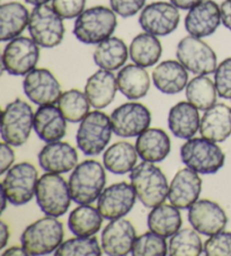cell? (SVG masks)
Returning <instances> with one entry per match:
<instances>
[{
  "instance_id": "obj_20",
  "label": "cell",
  "mask_w": 231,
  "mask_h": 256,
  "mask_svg": "<svg viewBox=\"0 0 231 256\" xmlns=\"http://www.w3.org/2000/svg\"><path fill=\"white\" fill-rule=\"evenodd\" d=\"M221 23L220 6L213 0H204L188 10L185 17V28L195 38H206L216 32Z\"/></svg>"
},
{
  "instance_id": "obj_27",
  "label": "cell",
  "mask_w": 231,
  "mask_h": 256,
  "mask_svg": "<svg viewBox=\"0 0 231 256\" xmlns=\"http://www.w3.org/2000/svg\"><path fill=\"white\" fill-rule=\"evenodd\" d=\"M201 126L198 110L190 102H180L170 108L168 126L172 134L180 139L193 138Z\"/></svg>"
},
{
  "instance_id": "obj_46",
  "label": "cell",
  "mask_w": 231,
  "mask_h": 256,
  "mask_svg": "<svg viewBox=\"0 0 231 256\" xmlns=\"http://www.w3.org/2000/svg\"><path fill=\"white\" fill-rule=\"evenodd\" d=\"M202 2H204V0H170L172 5L182 10H190V8L195 7Z\"/></svg>"
},
{
  "instance_id": "obj_23",
  "label": "cell",
  "mask_w": 231,
  "mask_h": 256,
  "mask_svg": "<svg viewBox=\"0 0 231 256\" xmlns=\"http://www.w3.org/2000/svg\"><path fill=\"white\" fill-rule=\"evenodd\" d=\"M200 134L213 142H224L231 136V108L224 103H216L204 112L200 126Z\"/></svg>"
},
{
  "instance_id": "obj_12",
  "label": "cell",
  "mask_w": 231,
  "mask_h": 256,
  "mask_svg": "<svg viewBox=\"0 0 231 256\" xmlns=\"http://www.w3.org/2000/svg\"><path fill=\"white\" fill-rule=\"evenodd\" d=\"M40 46L32 38L18 36L10 40L2 51V70L12 76H26L36 68Z\"/></svg>"
},
{
  "instance_id": "obj_35",
  "label": "cell",
  "mask_w": 231,
  "mask_h": 256,
  "mask_svg": "<svg viewBox=\"0 0 231 256\" xmlns=\"http://www.w3.org/2000/svg\"><path fill=\"white\" fill-rule=\"evenodd\" d=\"M185 90L186 98L198 111H206L216 103V84L206 76H196L190 79Z\"/></svg>"
},
{
  "instance_id": "obj_11",
  "label": "cell",
  "mask_w": 231,
  "mask_h": 256,
  "mask_svg": "<svg viewBox=\"0 0 231 256\" xmlns=\"http://www.w3.org/2000/svg\"><path fill=\"white\" fill-rule=\"evenodd\" d=\"M38 173L30 162H20L7 172L2 191L12 206H24L32 200L36 191Z\"/></svg>"
},
{
  "instance_id": "obj_19",
  "label": "cell",
  "mask_w": 231,
  "mask_h": 256,
  "mask_svg": "<svg viewBox=\"0 0 231 256\" xmlns=\"http://www.w3.org/2000/svg\"><path fill=\"white\" fill-rule=\"evenodd\" d=\"M202 191V180L193 170L183 168L172 178L168 190V200L170 204L180 210L190 209L198 200Z\"/></svg>"
},
{
  "instance_id": "obj_38",
  "label": "cell",
  "mask_w": 231,
  "mask_h": 256,
  "mask_svg": "<svg viewBox=\"0 0 231 256\" xmlns=\"http://www.w3.org/2000/svg\"><path fill=\"white\" fill-rule=\"evenodd\" d=\"M103 248L96 237H79L70 238L58 247L54 252L56 256H100Z\"/></svg>"
},
{
  "instance_id": "obj_13",
  "label": "cell",
  "mask_w": 231,
  "mask_h": 256,
  "mask_svg": "<svg viewBox=\"0 0 231 256\" xmlns=\"http://www.w3.org/2000/svg\"><path fill=\"white\" fill-rule=\"evenodd\" d=\"M180 15L172 2H156L144 6L139 16L142 30L156 36H167L178 28Z\"/></svg>"
},
{
  "instance_id": "obj_17",
  "label": "cell",
  "mask_w": 231,
  "mask_h": 256,
  "mask_svg": "<svg viewBox=\"0 0 231 256\" xmlns=\"http://www.w3.org/2000/svg\"><path fill=\"white\" fill-rule=\"evenodd\" d=\"M188 222L195 230L204 236L220 232L228 224L226 211L211 200H198L188 209Z\"/></svg>"
},
{
  "instance_id": "obj_44",
  "label": "cell",
  "mask_w": 231,
  "mask_h": 256,
  "mask_svg": "<svg viewBox=\"0 0 231 256\" xmlns=\"http://www.w3.org/2000/svg\"><path fill=\"white\" fill-rule=\"evenodd\" d=\"M15 160V152L12 146L4 142L0 146V174L4 175L12 168Z\"/></svg>"
},
{
  "instance_id": "obj_39",
  "label": "cell",
  "mask_w": 231,
  "mask_h": 256,
  "mask_svg": "<svg viewBox=\"0 0 231 256\" xmlns=\"http://www.w3.org/2000/svg\"><path fill=\"white\" fill-rule=\"evenodd\" d=\"M134 256H165L168 255V245L162 237L158 234L150 232L136 237L132 248Z\"/></svg>"
},
{
  "instance_id": "obj_6",
  "label": "cell",
  "mask_w": 231,
  "mask_h": 256,
  "mask_svg": "<svg viewBox=\"0 0 231 256\" xmlns=\"http://www.w3.org/2000/svg\"><path fill=\"white\" fill-rule=\"evenodd\" d=\"M35 198L42 212L54 218L66 214L72 200L64 178L59 174L48 172L38 178Z\"/></svg>"
},
{
  "instance_id": "obj_32",
  "label": "cell",
  "mask_w": 231,
  "mask_h": 256,
  "mask_svg": "<svg viewBox=\"0 0 231 256\" xmlns=\"http://www.w3.org/2000/svg\"><path fill=\"white\" fill-rule=\"evenodd\" d=\"M146 222L150 232L168 238L180 230L183 219L178 208L172 204L162 203L150 211Z\"/></svg>"
},
{
  "instance_id": "obj_30",
  "label": "cell",
  "mask_w": 231,
  "mask_h": 256,
  "mask_svg": "<svg viewBox=\"0 0 231 256\" xmlns=\"http://www.w3.org/2000/svg\"><path fill=\"white\" fill-rule=\"evenodd\" d=\"M128 54L130 52L123 40L110 36L97 44L92 58L100 69L114 72L126 64Z\"/></svg>"
},
{
  "instance_id": "obj_10",
  "label": "cell",
  "mask_w": 231,
  "mask_h": 256,
  "mask_svg": "<svg viewBox=\"0 0 231 256\" xmlns=\"http://www.w3.org/2000/svg\"><path fill=\"white\" fill-rule=\"evenodd\" d=\"M177 60L196 76L214 74L218 67V58L213 48L200 38L185 36L176 48Z\"/></svg>"
},
{
  "instance_id": "obj_37",
  "label": "cell",
  "mask_w": 231,
  "mask_h": 256,
  "mask_svg": "<svg viewBox=\"0 0 231 256\" xmlns=\"http://www.w3.org/2000/svg\"><path fill=\"white\" fill-rule=\"evenodd\" d=\"M204 246L201 237L195 229H180L170 237L168 242V255L170 256H198L203 253Z\"/></svg>"
},
{
  "instance_id": "obj_36",
  "label": "cell",
  "mask_w": 231,
  "mask_h": 256,
  "mask_svg": "<svg viewBox=\"0 0 231 256\" xmlns=\"http://www.w3.org/2000/svg\"><path fill=\"white\" fill-rule=\"evenodd\" d=\"M90 106L92 105L85 92L78 90H70L62 92L58 100V108H60L66 120L71 123L82 122L90 113Z\"/></svg>"
},
{
  "instance_id": "obj_31",
  "label": "cell",
  "mask_w": 231,
  "mask_h": 256,
  "mask_svg": "<svg viewBox=\"0 0 231 256\" xmlns=\"http://www.w3.org/2000/svg\"><path fill=\"white\" fill-rule=\"evenodd\" d=\"M136 148L126 141H118L105 150L103 162L105 168L116 175H124L134 168L138 162Z\"/></svg>"
},
{
  "instance_id": "obj_21",
  "label": "cell",
  "mask_w": 231,
  "mask_h": 256,
  "mask_svg": "<svg viewBox=\"0 0 231 256\" xmlns=\"http://www.w3.org/2000/svg\"><path fill=\"white\" fill-rule=\"evenodd\" d=\"M38 160L40 166L48 173L64 174L77 166L78 154L72 146L59 140L44 146Z\"/></svg>"
},
{
  "instance_id": "obj_3",
  "label": "cell",
  "mask_w": 231,
  "mask_h": 256,
  "mask_svg": "<svg viewBox=\"0 0 231 256\" xmlns=\"http://www.w3.org/2000/svg\"><path fill=\"white\" fill-rule=\"evenodd\" d=\"M106 174L97 160L82 162L74 167L69 178V190L72 201L78 204H92L104 191Z\"/></svg>"
},
{
  "instance_id": "obj_33",
  "label": "cell",
  "mask_w": 231,
  "mask_h": 256,
  "mask_svg": "<svg viewBox=\"0 0 231 256\" xmlns=\"http://www.w3.org/2000/svg\"><path fill=\"white\" fill-rule=\"evenodd\" d=\"M131 60L144 68L152 67L162 54V46L156 35L150 33H140L132 40L130 44Z\"/></svg>"
},
{
  "instance_id": "obj_24",
  "label": "cell",
  "mask_w": 231,
  "mask_h": 256,
  "mask_svg": "<svg viewBox=\"0 0 231 256\" xmlns=\"http://www.w3.org/2000/svg\"><path fill=\"white\" fill-rule=\"evenodd\" d=\"M154 85L166 95L178 94L188 84V72L180 61L166 60L159 64L152 72Z\"/></svg>"
},
{
  "instance_id": "obj_28",
  "label": "cell",
  "mask_w": 231,
  "mask_h": 256,
  "mask_svg": "<svg viewBox=\"0 0 231 256\" xmlns=\"http://www.w3.org/2000/svg\"><path fill=\"white\" fill-rule=\"evenodd\" d=\"M30 14L23 4L10 2L0 6V41L7 42L18 38L28 28Z\"/></svg>"
},
{
  "instance_id": "obj_8",
  "label": "cell",
  "mask_w": 231,
  "mask_h": 256,
  "mask_svg": "<svg viewBox=\"0 0 231 256\" xmlns=\"http://www.w3.org/2000/svg\"><path fill=\"white\" fill-rule=\"evenodd\" d=\"M33 128L32 106L23 100H12L2 111V138L8 144L20 147L28 142Z\"/></svg>"
},
{
  "instance_id": "obj_48",
  "label": "cell",
  "mask_w": 231,
  "mask_h": 256,
  "mask_svg": "<svg viewBox=\"0 0 231 256\" xmlns=\"http://www.w3.org/2000/svg\"><path fill=\"white\" fill-rule=\"evenodd\" d=\"M2 255L4 256H8V255H10V256H18V255L20 256H25L28 254H26V252L24 250L23 247L12 246V247H10V248H8L7 250L4 252Z\"/></svg>"
},
{
  "instance_id": "obj_14",
  "label": "cell",
  "mask_w": 231,
  "mask_h": 256,
  "mask_svg": "<svg viewBox=\"0 0 231 256\" xmlns=\"http://www.w3.org/2000/svg\"><path fill=\"white\" fill-rule=\"evenodd\" d=\"M113 132L122 138H133L149 129L151 113L140 103L120 105L110 114Z\"/></svg>"
},
{
  "instance_id": "obj_9",
  "label": "cell",
  "mask_w": 231,
  "mask_h": 256,
  "mask_svg": "<svg viewBox=\"0 0 231 256\" xmlns=\"http://www.w3.org/2000/svg\"><path fill=\"white\" fill-rule=\"evenodd\" d=\"M28 32L40 46L52 48L59 46L64 38V18L48 4L33 8L30 16Z\"/></svg>"
},
{
  "instance_id": "obj_15",
  "label": "cell",
  "mask_w": 231,
  "mask_h": 256,
  "mask_svg": "<svg viewBox=\"0 0 231 256\" xmlns=\"http://www.w3.org/2000/svg\"><path fill=\"white\" fill-rule=\"evenodd\" d=\"M136 193L131 184L115 183L104 188L97 200V209L104 219L123 218L132 210L136 201Z\"/></svg>"
},
{
  "instance_id": "obj_2",
  "label": "cell",
  "mask_w": 231,
  "mask_h": 256,
  "mask_svg": "<svg viewBox=\"0 0 231 256\" xmlns=\"http://www.w3.org/2000/svg\"><path fill=\"white\" fill-rule=\"evenodd\" d=\"M116 26V14L112 8L94 6L76 18L74 35L84 44H100L112 36Z\"/></svg>"
},
{
  "instance_id": "obj_16",
  "label": "cell",
  "mask_w": 231,
  "mask_h": 256,
  "mask_svg": "<svg viewBox=\"0 0 231 256\" xmlns=\"http://www.w3.org/2000/svg\"><path fill=\"white\" fill-rule=\"evenodd\" d=\"M23 88L28 98L38 106L58 103L62 95L61 86L54 74L44 68H35L26 74Z\"/></svg>"
},
{
  "instance_id": "obj_47",
  "label": "cell",
  "mask_w": 231,
  "mask_h": 256,
  "mask_svg": "<svg viewBox=\"0 0 231 256\" xmlns=\"http://www.w3.org/2000/svg\"><path fill=\"white\" fill-rule=\"evenodd\" d=\"M10 237V228H8V226L5 222H0V250L5 248Z\"/></svg>"
},
{
  "instance_id": "obj_40",
  "label": "cell",
  "mask_w": 231,
  "mask_h": 256,
  "mask_svg": "<svg viewBox=\"0 0 231 256\" xmlns=\"http://www.w3.org/2000/svg\"><path fill=\"white\" fill-rule=\"evenodd\" d=\"M203 250L208 256H231V232L222 230L210 236Z\"/></svg>"
},
{
  "instance_id": "obj_34",
  "label": "cell",
  "mask_w": 231,
  "mask_h": 256,
  "mask_svg": "<svg viewBox=\"0 0 231 256\" xmlns=\"http://www.w3.org/2000/svg\"><path fill=\"white\" fill-rule=\"evenodd\" d=\"M103 224V216L100 210L90 204H80L71 211L68 218L70 232L79 237L94 236L100 232Z\"/></svg>"
},
{
  "instance_id": "obj_49",
  "label": "cell",
  "mask_w": 231,
  "mask_h": 256,
  "mask_svg": "<svg viewBox=\"0 0 231 256\" xmlns=\"http://www.w3.org/2000/svg\"><path fill=\"white\" fill-rule=\"evenodd\" d=\"M25 2L30 4V5L38 6V5H44V4H48L50 0H25Z\"/></svg>"
},
{
  "instance_id": "obj_18",
  "label": "cell",
  "mask_w": 231,
  "mask_h": 256,
  "mask_svg": "<svg viewBox=\"0 0 231 256\" xmlns=\"http://www.w3.org/2000/svg\"><path fill=\"white\" fill-rule=\"evenodd\" d=\"M136 240V229L126 219L110 220L100 236L102 248L110 256H124L132 253Z\"/></svg>"
},
{
  "instance_id": "obj_7",
  "label": "cell",
  "mask_w": 231,
  "mask_h": 256,
  "mask_svg": "<svg viewBox=\"0 0 231 256\" xmlns=\"http://www.w3.org/2000/svg\"><path fill=\"white\" fill-rule=\"evenodd\" d=\"M112 132L110 118L100 111H92L80 122L76 141L84 155L97 156L108 144Z\"/></svg>"
},
{
  "instance_id": "obj_45",
  "label": "cell",
  "mask_w": 231,
  "mask_h": 256,
  "mask_svg": "<svg viewBox=\"0 0 231 256\" xmlns=\"http://www.w3.org/2000/svg\"><path fill=\"white\" fill-rule=\"evenodd\" d=\"M221 23L231 30V0H224L220 5Z\"/></svg>"
},
{
  "instance_id": "obj_42",
  "label": "cell",
  "mask_w": 231,
  "mask_h": 256,
  "mask_svg": "<svg viewBox=\"0 0 231 256\" xmlns=\"http://www.w3.org/2000/svg\"><path fill=\"white\" fill-rule=\"evenodd\" d=\"M86 0H52V8L64 20H72L85 10Z\"/></svg>"
},
{
  "instance_id": "obj_26",
  "label": "cell",
  "mask_w": 231,
  "mask_h": 256,
  "mask_svg": "<svg viewBox=\"0 0 231 256\" xmlns=\"http://www.w3.org/2000/svg\"><path fill=\"white\" fill-rule=\"evenodd\" d=\"M118 90L116 77L112 72L100 69L87 79L85 94L90 105L96 110L105 108L114 100Z\"/></svg>"
},
{
  "instance_id": "obj_29",
  "label": "cell",
  "mask_w": 231,
  "mask_h": 256,
  "mask_svg": "<svg viewBox=\"0 0 231 256\" xmlns=\"http://www.w3.org/2000/svg\"><path fill=\"white\" fill-rule=\"evenodd\" d=\"M118 90L128 100H140L148 94L150 78L146 70L138 64H126L116 77Z\"/></svg>"
},
{
  "instance_id": "obj_41",
  "label": "cell",
  "mask_w": 231,
  "mask_h": 256,
  "mask_svg": "<svg viewBox=\"0 0 231 256\" xmlns=\"http://www.w3.org/2000/svg\"><path fill=\"white\" fill-rule=\"evenodd\" d=\"M216 88L221 98L231 100V58L224 59L214 72Z\"/></svg>"
},
{
  "instance_id": "obj_5",
  "label": "cell",
  "mask_w": 231,
  "mask_h": 256,
  "mask_svg": "<svg viewBox=\"0 0 231 256\" xmlns=\"http://www.w3.org/2000/svg\"><path fill=\"white\" fill-rule=\"evenodd\" d=\"M180 160L188 168L198 174L210 175L224 165L226 155L222 149L206 138H190L182 146Z\"/></svg>"
},
{
  "instance_id": "obj_4",
  "label": "cell",
  "mask_w": 231,
  "mask_h": 256,
  "mask_svg": "<svg viewBox=\"0 0 231 256\" xmlns=\"http://www.w3.org/2000/svg\"><path fill=\"white\" fill-rule=\"evenodd\" d=\"M64 224L54 217H44L30 224L20 236V244L28 255H48L64 242Z\"/></svg>"
},
{
  "instance_id": "obj_25",
  "label": "cell",
  "mask_w": 231,
  "mask_h": 256,
  "mask_svg": "<svg viewBox=\"0 0 231 256\" xmlns=\"http://www.w3.org/2000/svg\"><path fill=\"white\" fill-rule=\"evenodd\" d=\"M136 148L142 160L154 164L166 160L170 152L172 142L165 131L158 128H151L138 136Z\"/></svg>"
},
{
  "instance_id": "obj_1",
  "label": "cell",
  "mask_w": 231,
  "mask_h": 256,
  "mask_svg": "<svg viewBox=\"0 0 231 256\" xmlns=\"http://www.w3.org/2000/svg\"><path fill=\"white\" fill-rule=\"evenodd\" d=\"M131 185L146 208H154L168 198V182L165 174L154 162H142L130 172Z\"/></svg>"
},
{
  "instance_id": "obj_50",
  "label": "cell",
  "mask_w": 231,
  "mask_h": 256,
  "mask_svg": "<svg viewBox=\"0 0 231 256\" xmlns=\"http://www.w3.org/2000/svg\"><path fill=\"white\" fill-rule=\"evenodd\" d=\"M2 212H4V211H5V209H6V206H7L8 198L6 196V194L4 193L2 191Z\"/></svg>"
},
{
  "instance_id": "obj_22",
  "label": "cell",
  "mask_w": 231,
  "mask_h": 256,
  "mask_svg": "<svg viewBox=\"0 0 231 256\" xmlns=\"http://www.w3.org/2000/svg\"><path fill=\"white\" fill-rule=\"evenodd\" d=\"M35 134L46 142L61 140L66 132V120L53 104L41 105L34 113Z\"/></svg>"
},
{
  "instance_id": "obj_43",
  "label": "cell",
  "mask_w": 231,
  "mask_h": 256,
  "mask_svg": "<svg viewBox=\"0 0 231 256\" xmlns=\"http://www.w3.org/2000/svg\"><path fill=\"white\" fill-rule=\"evenodd\" d=\"M146 2V0H110V5L115 14L128 18L144 10Z\"/></svg>"
}]
</instances>
